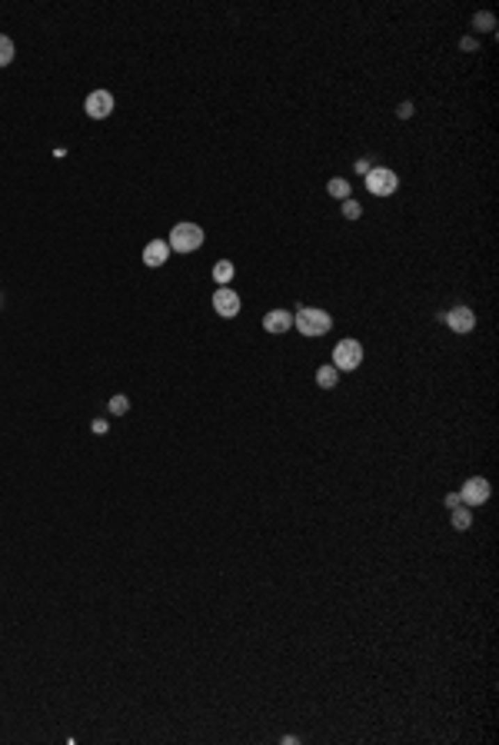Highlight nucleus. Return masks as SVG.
Here are the masks:
<instances>
[{"label":"nucleus","mask_w":499,"mask_h":745,"mask_svg":"<svg viewBox=\"0 0 499 745\" xmlns=\"http://www.w3.org/2000/svg\"><path fill=\"white\" fill-rule=\"evenodd\" d=\"M443 319H446V326H450L453 333H473V330H476V313H473L469 306H453Z\"/></svg>","instance_id":"obj_8"},{"label":"nucleus","mask_w":499,"mask_h":745,"mask_svg":"<svg viewBox=\"0 0 499 745\" xmlns=\"http://www.w3.org/2000/svg\"><path fill=\"white\" fill-rule=\"evenodd\" d=\"M446 509H456V506H463V499H459V492H446Z\"/></svg>","instance_id":"obj_19"},{"label":"nucleus","mask_w":499,"mask_h":745,"mask_svg":"<svg viewBox=\"0 0 499 745\" xmlns=\"http://www.w3.org/2000/svg\"><path fill=\"white\" fill-rule=\"evenodd\" d=\"M450 522H453V529H469L473 526V509L469 506H456V509H450Z\"/></svg>","instance_id":"obj_11"},{"label":"nucleus","mask_w":499,"mask_h":745,"mask_svg":"<svg viewBox=\"0 0 499 745\" xmlns=\"http://www.w3.org/2000/svg\"><path fill=\"white\" fill-rule=\"evenodd\" d=\"M0 303H3V296H0Z\"/></svg>","instance_id":"obj_24"},{"label":"nucleus","mask_w":499,"mask_h":745,"mask_svg":"<svg viewBox=\"0 0 499 745\" xmlns=\"http://www.w3.org/2000/svg\"><path fill=\"white\" fill-rule=\"evenodd\" d=\"M240 293L237 289H230V287H220L216 293H213V310H216V317H223V319H233V317H240Z\"/></svg>","instance_id":"obj_6"},{"label":"nucleus","mask_w":499,"mask_h":745,"mask_svg":"<svg viewBox=\"0 0 499 745\" xmlns=\"http://www.w3.org/2000/svg\"><path fill=\"white\" fill-rule=\"evenodd\" d=\"M166 257H170V243L166 240H150V243L143 246V266H150V270L164 266Z\"/></svg>","instance_id":"obj_10"},{"label":"nucleus","mask_w":499,"mask_h":745,"mask_svg":"<svg viewBox=\"0 0 499 745\" xmlns=\"http://www.w3.org/2000/svg\"><path fill=\"white\" fill-rule=\"evenodd\" d=\"M459 47H463V50H476V40H473V37H463V44Z\"/></svg>","instance_id":"obj_23"},{"label":"nucleus","mask_w":499,"mask_h":745,"mask_svg":"<svg viewBox=\"0 0 499 745\" xmlns=\"http://www.w3.org/2000/svg\"><path fill=\"white\" fill-rule=\"evenodd\" d=\"M489 492H493V486H489V479H483V476H469L466 483H463V489H459V499H463V506H483L486 499H489Z\"/></svg>","instance_id":"obj_5"},{"label":"nucleus","mask_w":499,"mask_h":745,"mask_svg":"<svg viewBox=\"0 0 499 745\" xmlns=\"http://www.w3.org/2000/svg\"><path fill=\"white\" fill-rule=\"evenodd\" d=\"M363 180H366V190H370L373 197H393L396 190H399V177H396V170H390V167H370V173H366Z\"/></svg>","instance_id":"obj_3"},{"label":"nucleus","mask_w":499,"mask_h":745,"mask_svg":"<svg viewBox=\"0 0 499 745\" xmlns=\"http://www.w3.org/2000/svg\"><path fill=\"white\" fill-rule=\"evenodd\" d=\"M90 426H93V433H97V436H104L106 433V419H93Z\"/></svg>","instance_id":"obj_21"},{"label":"nucleus","mask_w":499,"mask_h":745,"mask_svg":"<svg viewBox=\"0 0 499 745\" xmlns=\"http://www.w3.org/2000/svg\"><path fill=\"white\" fill-rule=\"evenodd\" d=\"M343 216H347V220H360V216H363V207H360L353 197L343 200Z\"/></svg>","instance_id":"obj_18"},{"label":"nucleus","mask_w":499,"mask_h":745,"mask_svg":"<svg viewBox=\"0 0 499 745\" xmlns=\"http://www.w3.org/2000/svg\"><path fill=\"white\" fill-rule=\"evenodd\" d=\"M10 61H14V40L0 33V67H7Z\"/></svg>","instance_id":"obj_17"},{"label":"nucleus","mask_w":499,"mask_h":745,"mask_svg":"<svg viewBox=\"0 0 499 745\" xmlns=\"http://www.w3.org/2000/svg\"><path fill=\"white\" fill-rule=\"evenodd\" d=\"M293 326L300 330L303 336H323L333 330V317L326 310H313V306H300L293 313Z\"/></svg>","instance_id":"obj_1"},{"label":"nucleus","mask_w":499,"mask_h":745,"mask_svg":"<svg viewBox=\"0 0 499 745\" xmlns=\"http://www.w3.org/2000/svg\"><path fill=\"white\" fill-rule=\"evenodd\" d=\"M233 273H237V270H233V263H230V259H220V263H213V280H216L220 287H227L230 280H233Z\"/></svg>","instance_id":"obj_13"},{"label":"nucleus","mask_w":499,"mask_h":745,"mask_svg":"<svg viewBox=\"0 0 499 745\" xmlns=\"http://www.w3.org/2000/svg\"><path fill=\"white\" fill-rule=\"evenodd\" d=\"M84 110H87V117H90V120H106V117L113 113V93H110V90H93V93H87Z\"/></svg>","instance_id":"obj_7"},{"label":"nucleus","mask_w":499,"mask_h":745,"mask_svg":"<svg viewBox=\"0 0 499 745\" xmlns=\"http://www.w3.org/2000/svg\"><path fill=\"white\" fill-rule=\"evenodd\" d=\"M356 173H363L366 177V173H370V160H356Z\"/></svg>","instance_id":"obj_22"},{"label":"nucleus","mask_w":499,"mask_h":745,"mask_svg":"<svg viewBox=\"0 0 499 745\" xmlns=\"http://www.w3.org/2000/svg\"><path fill=\"white\" fill-rule=\"evenodd\" d=\"M110 412H113V416H127V412H130V399L123 393L110 396Z\"/></svg>","instance_id":"obj_16"},{"label":"nucleus","mask_w":499,"mask_h":745,"mask_svg":"<svg viewBox=\"0 0 499 745\" xmlns=\"http://www.w3.org/2000/svg\"><path fill=\"white\" fill-rule=\"evenodd\" d=\"M360 363H363V343H360V339H340V343L333 346V366H336L340 373H349V369H356Z\"/></svg>","instance_id":"obj_4"},{"label":"nucleus","mask_w":499,"mask_h":745,"mask_svg":"<svg viewBox=\"0 0 499 745\" xmlns=\"http://www.w3.org/2000/svg\"><path fill=\"white\" fill-rule=\"evenodd\" d=\"M473 27H476V31H480V33H493V27H496V17H493V14H486V10H483V14H476V17H473Z\"/></svg>","instance_id":"obj_15"},{"label":"nucleus","mask_w":499,"mask_h":745,"mask_svg":"<svg viewBox=\"0 0 499 745\" xmlns=\"http://www.w3.org/2000/svg\"><path fill=\"white\" fill-rule=\"evenodd\" d=\"M326 193L336 200H349V183L343 180V177H333V180L326 183Z\"/></svg>","instance_id":"obj_14"},{"label":"nucleus","mask_w":499,"mask_h":745,"mask_svg":"<svg viewBox=\"0 0 499 745\" xmlns=\"http://www.w3.org/2000/svg\"><path fill=\"white\" fill-rule=\"evenodd\" d=\"M263 330L273 336L287 333V330H293V313L290 310H270L267 317H263Z\"/></svg>","instance_id":"obj_9"},{"label":"nucleus","mask_w":499,"mask_h":745,"mask_svg":"<svg viewBox=\"0 0 499 745\" xmlns=\"http://www.w3.org/2000/svg\"><path fill=\"white\" fill-rule=\"evenodd\" d=\"M396 113H399L403 120H406V117H413V104H409V100H406V104H399V106H396Z\"/></svg>","instance_id":"obj_20"},{"label":"nucleus","mask_w":499,"mask_h":745,"mask_svg":"<svg viewBox=\"0 0 499 745\" xmlns=\"http://www.w3.org/2000/svg\"><path fill=\"white\" fill-rule=\"evenodd\" d=\"M340 383V369L336 366H319L317 369V386L319 390H333Z\"/></svg>","instance_id":"obj_12"},{"label":"nucleus","mask_w":499,"mask_h":745,"mask_svg":"<svg viewBox=\"0 0 499 745\" xmlns=\"http://www.w3.org/2000/svg\"><path fill=\"white\" fill-rule=\"evenodd\" d=\"M203 227H197V223H177V227L170 230V237H166V243H170V253H197L200 246H203Z\"/></svg>","instance_id":"obj_2"}]
</instances>
